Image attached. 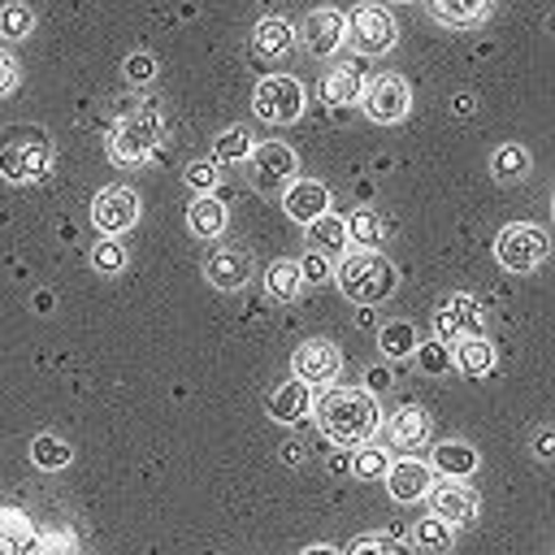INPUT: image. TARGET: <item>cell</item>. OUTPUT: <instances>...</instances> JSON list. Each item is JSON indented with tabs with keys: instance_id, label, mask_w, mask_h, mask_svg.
<instances>
[{
	"instance_id": "cell-1",
	"label": "cell",
	"mask_w": 555,
	"mask_h": 555,
	"mask_svg": "<svg viewBox=\"0 0 555 555\" xmlns=\"http://www.w3.org/2000/svg\"><path fill=\"white\" fill-rule=\"evenodd\" d=\"M317 425L338 447H364L382 425V408L360 386H334L317 399Z\"/></svg>"
},
{
	"instance_id": "cell-2",
	"label": "cell",
	"mask_w": 555,
	"mask_h": 555,
	"mask_svg": "<svg viewBox=\"0 0 555 555\" xmlns=\"http://www.w3.org/2000/svg\"><path fill=\"white\" fill-rule=\"evenodd\" d=\"M334 282H338V291H343L351 304L373 308V304L390 299V291L399 286V273H395V264H390L382 251L360 247V251H343Z\"/></svg>"
},
{
	"instance_id": "cell-3",
	"label": "cell",
	"mask_w": 555,
	"mask_h": 555,
	"mask_svg": "<svg viewBox=\"0 0 555 555\" xmlns=\"http://www.w3.org/2000/svg\"><path fill=\"white\" fill-rule=\"evenodd\" d=\"M52 169V134L43 126L17 121L0 134V178L4 182H39Z\"/></svg>"
},
{
	"instance_id": "cell-4",
	"label": "cell",
	"mask_w": 555,
	"mask_h": 555,
	"mask_svg": "<svg viewBox=\"0 0 555 555\" xmlns=\"http://www.w3.org/2000/svg\"><path fill=\"white\" fill-rule=\"evenodd\" d=\"M160 130H165V117H160V104H139V108H126L108 134V156L117 165H139L152 156V147L160 143Z\"/></svg>"
},
{
	"instance_id": "cell-5",
	"label": "cell",
	"mask_w": 555,
	"mask_h": 555,
	"mask_svg": "<svg viewBox=\"0 0 555 555\" xmlns=\"http://www.w3.org/2000/svg\"><path fill=\"white\" fill-rule=\"evenodd\" d=\"M546 251H551V238H546V230L533 225V221H512V225H503L499 238H494V260H499L507 273H529V269H538V264L546 260Z\"/></svg>"
},
{
	"instance_id": "cell-6",
	"label": "cell",
	"mask_w": 555,
	"mask_h": 555,
	"mask_svg": "<svg viewBox=\"0 0 555 555\" xmlns=\"http://www.w3.org/2000/svg\"><path fill=\"white\" fill-rule=\"evenodd\" d=\"M308 95H304V82L291 78V74H264L251 91V108L260 121L269 126H291L299 113H304Z\"/></svg>"
},
{
	"instance_id": "cell-7",
	"label": "cell",
	"mask_w": 555,
	"mask_h": 555,
	"mask_svg": "<svg viewBox=\"0 0 555 555\" xmlns=\"http://www.w3.org/2000/svg\"><path fill=\"white\" fill-rule=\"evenodd\" d=\"M360 104H364L369 121L390 126V121H403V117H408V108H412V87H408L399 74H377V78L364 82Z\"/></svg>"
},
{
	"instance_id": "cell-8",
	"label": "cell",
	"mask_w": 555,
	"mask_h": 555,
	"mask_svg": "<svg viewBox=\"0 0 555 555\" xmlns=\"http://www.w3.org/2000/svg\"><path fill=\"white\" fill-rule=\"evenodd\" d=\"M347 39L360 48V52H390L395 39H399V22L390 17V9L382 4H356L351 17H347Z\"/></svg>"
},
{
	"instance_id": "cell-9",
	"label": "cell",
	"mask_w": 555,
	"mask_h": 555,
	"mask_svg": "<svg viewBox=\"0 0 555 555\" xmlns=\"http://www.w3.org/2000/svg\"><path fill=\"white\" fill-rule=\"evenodd\" d=\"M434 334H438V343H460V338H473V334H486V312H481V304L473 299V295H451V299H442L438 304V312H434Z\"/></svg>"
},
{
	"instance_id": "cell-10",
	"label": "cell",
	"mask_w": 555,
	"mask_h": 555,
	"mask_svg": "<svg viewBox=\"0 0 555 555\" xmlns=\"http://www.w3.org/2000/svg\"><path fill=\"white\" fill-rule=\"evenodd\" d=\"M91 221L100 230V238H117L139 221V195L130 186H104L91 199Z\"/></svg>"
},
{
	"instance_id": "cell-11",
	"label": "cell",
	"mask_w": 555,
	"mask_h": 555,
	"mask_svg": "<svg viewBox=\"0 0 555 555\" xmlns=\"http://www.w3.org/2000/svg\"><path fill=\"white\" fill-rule=\"evenodd\" d=\"M251 182H256V191H264V195H273L278 186H286L291 178H295V152L286 147V143H278V139H269V143H260V147H251Z\"/></svg>"
},
{
	"instance_id": "cell-12",
	"label": "cell",
	"mask_w": 555,
	"mask_h": 555,
	"mask_svg": "<svg viewBox=\"0 0 555 555\" xmlns=\"http://www.w3.org/2000/svg\"><path fill=\"white\" fill-rule=\"evenodd\" d=\"M291 369H295V382H304V386H308V382L321 386V382H334V377H338L343 356H338V347H334L330 338H308V343L295 347Z\"/></svg>"
},
{
	"instance_id": "cell-13",
	"label": "cell",
	"mask_w": 555,
	"mask_h": 555,
	"mask_svg": "<svg viewBox=\"0 0 555 555\" xmlns=\"http://www.w3.org/2000/svg\"><path fill=\"white\" fill-rule=\"evenodd\" d=\"M429 507H434V516L438 520H447L451 529H460V525H473L477 520V494L464 486V481H438V486H429Z\"/></svg>"
},
{
	"instance_id": "cell-14",
	"label": "cell",
	"mask_w": 555,
	"mask_h": 555,
	"mask_svg": "<svg viewBox=\"0 0 555 555\" xmlns=\"http://www.w3.org/2000/svg\"><path fill=\"white\" fill-rule=\"evenodd\" d=\"M282 208H286L291 221L308 225V221H317L321 212H330V186L317 182V178H291L286 191H282Z\"/></svg>"
},
{
	"instance_id": "cell-15",
	"label": "cell",
	"mask_w": 555,
	"mask_h": 555,
	"mask_svg": "<svg viewBox=\"0 0 555 555\" xmlns=\"http://www.w3.org/2000/svg\"><path fill=\"white\" fill-rule=\"evenodd\" d=\"M204 278L217 286V291H238L247 286L251 278V251L247 247H212L208 260H204Z\"/></svg>"
},
{
	"instance_id": "cell-16",
	"label": "cell",
	"mask_w": 555,
	"mask_h": 555,
	"mask_svg": "<svg viewBox=\"0 0 555 555\" xmlns=\"http://www.w3.org/2000/svg\"><path fill=\"white\" fill-rule=\"evenodd\" d=\"M429 486H434V468L429 464H421L412 455L386 464V490H390L395 503H416V499L429 494Z\"/></svg>"
},
{
	"instance_id": "cell-17",
	"label": "cell",
	"mask_w": 555,
	"mask_h": 555,
	"mask_svg": "<svg viewBox=\"0 0 555 555\" xmlns=\"http://www.w3.org/2000/svg\"><path fill=\"white\" fill-rule=\"evenodd\" d=\"M347 39V17L338 9H312L304 22V48L312 56H334Z\"/></svg>"
},
{
	"instance_id": "cell-18",
	"label": "cell",
	"mask_w": 555,
	"mask_h": 555,
	"mask_svg": "<svg viewBox=\"0 0 555 555\" xmlns=\"http://www.w3.org/2000/svg\"><path fill=\"white\" fill-rule=\"evenodd\" d=\"M425 4H429V17L451 30H473L494 13V0H425Z\"/></svg>"
},
{
	"instance_id": "cell-19",
	"label": "cell",
	"mask_w": 555,
	"mask_h": 555,
	"mask_svg": "<svg viewBox=\"0 0 555 555\" xmlns=\"http://www.w3.org/2000/svg\"><path fill=\"white\" fill-rule=\"evenodd\" d=\"M360 91H364V65L360 61H338L321 78V100L325 104H360Z\"/></svg>"
},
{
	"instance_id": "cell-20",
	"label": "cell",
	"mask_w": 555,
	"mask_h": 555,
	"mask_svg": "<svg viewBox=\"0 0 555 555\" xmlns=\"http://www.w3.org/2000/svg\"><path fill=\"white\" fill-rule=\"evenodd\" d=\"M425 438H429V416H425L421 408H412V403H403V408L386 421V442H390L395 451H416V447H425Z\"/></svg>"
},
{
	"instance_id": "cell-21",
	"label": "cell",
	"mask_w": 555,
	"mask_h": 555,
	"mask_svg": "<svg viewBox=\"0 0 555 555\" xmlns=\"http://www.w3.org/2000/svg\"><path fill=\"white\" fill-rule=\"evenodd\" d=\"M295 48V26L286 22V17H264V22H256V30H251V52L260 56V61H278V56H286Z\"/></svg>"
},
{
	"instance_id": "cell-22",
	"label": "cell",
	"mask_w": 555,
	"mask_h": 555,
	"mask_svg": "<svg viewBox=\"0 0 555 555\" xmlns=\"http://www.w3.org/2000/svg\"><path fill=\"white\" fill-rule=\"evenodd\" d=\"M308 408H312V390H308L304 382H282V386L269 395V416H273L278 425H295V421H304Z\"/></svg>"
},
{
	"instance_id": "cell-23",
	"label": "cell",
	"mask_w": 555,
	"mask_h": 555,
	"mask_svg": "<svg viewBox=\"0 0 555 555\" xmlns=\"http://www.w3.org/2000/svg\"><path fill=\"white\" fill-rule=\"evenodd\" d=\"M225 221H230V212H225V204L217 195H195L191 208H186V230L195 238H217L225 230Z\"/></svg>"
},
{
	"instance_id": "cell-24",
	"label": "cell",
	"mask_w": 555,
	"mask_h": 555,
	"mask_svg": "<svg viewBox=\"0 0 555 555\" xmlns=\"http://www.w3.org/2000/svg\"><path fill=\"white\" fill-rule=\"evenodd\" d=\"M451 364L464 373V377H486L494 369V347L486 334H473V338H460L455 351H451Z\"/></svg>"
},
{
	"instance_id": "cell-25",
	"label": "cell",
	"mask_w": 555,
	"mask_h": 555,
	"mask_svg": "<svg viewBox=\"0 0 555 555\" xmlns=\"http://www.w3.org/2000/svg\"><path fill=\"white\" fill-rule=\"evenodd\" d=\"M434 468L447 473V481H464V477L477 473V451L460 438H447V442L434 447Z\"/></svg>"
},
{
	"instance_id": "cell-26",
	"label": "cell",
	"mask_w": 555,
	"mask_h": 555,
	"mask_svg": "<svg viewBox=\"0 0 555 555\" xmlns=\"http://www.w3.org/2000/svg\"><path fill=\"white\" fill-rule=\"evenodd\" d=\"M308 243H312V251L317 256H343L347 251V225H343V217H334V212H321L317 221H308Z\"/></svg>"
},
{
	"instance_id": "cell-27",
	"label": "cell",
	"mask_w": 555,
	"mask_h": 555,
	"mask_svg": "<svg viewBox=\"0 0 555 555\" xmlns=\"http://www.w3.org/2000/svg\"><path fill=\"white\" fill-rule=\"evenodd\" d=\"M251 147H256V143H251V130H247V126H225V130L212 139V156H208V160H212L217 169H221V165H243V160L251 156Z\"/></svg>"
},
{
	"instance_id": "cell-28",
	"label": "cell",
	"mask_w": 555,
	"mask_h": 555,
	"mask_svg": "<svg viewBox=\"0 0 555 555\" xmlns=\"http://www.w3.org/2000/svg\"><path fill=\"white\" fill-rule=\"evenodd\" d=\"M264 291H269V299L291 304V299L304 291V273H299V264H295V260H273V264L264 269Z\"/></svg>"
},
{
	"instance_id": "cell-29",
	"label": "cell",
	"mask_w": 555,
	"mask_h": 555,
	"mask_svg": "<svg viewBox=\"0 0 555 555\" xmlns=\"http://www.w3.org/2000/svg\"><path fill=\"white\" fill-rule=\"evenodd\" d=\"M490 173H494L499 182H516V178H525V173H529V152H525L520 143H503V147H494V156H490Z\"/></svg>"
},
{
	"instance_id": "cell-30",
	"label": "cell",
	"mask_w": 555,
	"mask_h": 555,
	"mask_svg": "<svg viewBox=\"0 0 555 555\" xmlns=\"http://www.w3.org/2000/svg\"><path fill=\"white\" fill-rule=\"evenodd\" d=\"M30 460H35L39 468L56 473V468H65V464L74 460V451H69V442L56 438V434H35V442H30Z\"/></svg>"
},
{
	"instance_id": "cell-31",
	"label": "cell",
	"mask_w": 555,
	"mask_h": 555,
	"mask_svg": "<svg viewBox=\"0 0 555 555\" xmlns=\"http://www.w3.org/2000/svg\"><path fill=\"white\" fill-rule=\"evenodd\" d=\"M377 343H382V351L390 356V360H399V356H408V351H416V325H408V321H386L382 330H377Z\"/></svg>"
},
{
	"instance_id": "cell-32",
	"label": "cell",
	"mask_w": 555,
	"mask_h": 555,
	"mask_svg": "<svg viewBox=\"0 0 555 555\" xmlns=\"http://www.w3.org/2000/svg\"><path fill=\"white\" fill-rule=\"evenodd\" d=\"M35 30V9L26 0L0 4V39H26Z\"/></svg>"
},
{
	"instance_id": "cell-33",
	"label": "cell",
	"mask_w": 555,
	"mask_h": 555,
	"mask_svg": "<svg viewBox=\"0 0 555 555\" xmlns=\"http://www.w3.org/2000/svg\"><path fill=\"white\" fill-rule=\"evenodd\" d=\"M451 542H455V529H451L447 520H438V516H425V520L416 525V546H421V551H429V555H442V551H451Z\"/></svg>"
},
{
	"instance_id": "cell-34",
	"label": "cell",
	"mask_w": 555,
	"mask_h": 555,
	"mask_svg": "<svg viewBox=\"0 0 555 555\" xmlns=\"http://www.w3.org/2000/svg\"><path fill=\"white\" fill-rule=\"evenodd\" d=\"M343 225H347V238H351V243H360V247L382 243V221H377V212H369V208H356Z\"/></svg>"
},
{
	"instance_id": "cell-35",
	"label": "cell",
	"mask_w": 555,
	"mask_h": 555,
	"mask_svg": "<svg viewBox=\"0 0 555 555\" xmlns=\"http://www.w3.org/2000/svg\"><path fill=\"white\" fill-rule=\"evenodd\" d=\"M91 269L104 273V278L121 273V269H126V247H121L117 238H100V243L91 247Z\"/></svg>"
},
{
	"instance_id": "cell-36",
	"label": "cell",
	"mask_w": 555,
	"mask_h": 555,
	"mask_svg": "<svg viewBox=\"0 0 555 555\" xmlns=\"http://www.w3.org/2000/svg\"><path fill=\"white\" fill-rule=\"evenodd\" d=\"M386 464H390V455H386L382 447H369V442L351 455V473H356L360 481H377V477H386Z\"/></svg>"
},
{
	"instance_id": "cell-37",
	"label": "cell",
	"mask_w": 555,
	"mask_h": 555,
	"mask_svg": "<svg viewBox=\"0 0 555 555\" xmlns=\"http://www.w3.org/2000/svg\"><path fill=\"white\" fill-rule=\"evenodd\" d=\"M416 364H421L429 377H442V373H451V347L438 343V338L416 343Z\"/></svg>"
},
{
	"instance_id": "cell-38",
	"label": "cell",
	"mask_w": 555,
	"mask_h": 555,
	"mask_svg": "<svg viewBox=\"0 0 555 555\" xmlns=\"http://www.w3.org/2000/svg\"><path fill=\"white\" fill-rule=\"evenodd\" d=\"M217 178H221V173H217V165H212V160H191V165H186V182H191L199 195H212Z\"/></svg>"
},
{
	"instance_id": "cell-39",
	"label": "cell",
	"mask_w": 555,
	"mask_h": 555,
	"mask_svg": "<svg viewBox=\"0 0 555 555\" xmlns=\"http://www.w3.org/2000/svg\"><path fill=\"white\" fill-rule=\"evenodd\" d=\"M126 78L130 82H152L156 78V56L152 52H130L126 56Z\"/></svg>"
},
{
	"instance_id": "cell-40",
	"label": "cell",
	"mask_w": 555,
	"mask_h": 555,
	"mask_svg": "<svg viewBox=\"0 0 555 555\" xmlns=\"http://www.w3.org/2000/svg\"><path fill=\"white\" fill-rule=\"evenodd\" d=\"M295 264H299L304 282H308V278H312V282H325V278H330V260H325V256H317V251H308V256H304V260H295Z\"/></svg>"
},
{
	"instance_id": "cell-41",
	"label": "cell",
	"mask_w": 555,
	"mask_h": 555,
	"mask_svg": "<svg viewBox=\"0 0 555 555\" xmlns=\"http://www.w3.org/2000/svg\"><path fill=\"white\" fill-rule=\"evenodd\" d=\"M351 555H408V551L395 546V542H382V538H360V542L351 546Z\"/></svg>"
},
{
	"instance_id": "cell-42",
	"label": "cell",
	"mask_w": 555,
	"mask_h": 555,
	"mask_svg": "<svg viewBox=\"0 0 555 555\" xmlns=\"http://www.w3.org/2000/svg\"><path fill=\"white\" fill-rule=\"evenodd\" d=\"M17 87V56L9 48H0V95H9Z\"/></svg>"
},
{
	"instance_id": "cell-43",
	"label": "cell",
	"mask_w": 555,
	"mask_h": 555,
	"mask_svg": "<svg viewBox=\"0 0 555 555\" xmlns=\"http://www.w3.org/2000/svg\"><path fill=\"white\" fill-rule=\"evenodd\" d=\"M364 382H369V395H373V390H386V386H390V369H369Z\"/></svg>"
},
{
	"instance_id": "cell-44",
	"label": "cell",
	"mask_w": 555,
	"mask_h": 555,
	"mask_svg": "<svg viewBox=\"0 0 555 555\" xmlns=\"http://www.w3.org/2000/svg\"><path fill=\"white\" fill-rule=\"evenodd\" d=\"M551 455H555V438L542 429V434H538V460H551Z\"/></svg>"
},
{
	"instance_id": "cell-45",
	"label": "cell",
	"mask_w": 555,
	"mask_h": 555,
	"mask_svg": "<svg viewBox=\"0 0 555 555\" xmlns=\"http://www.w3.org/2000/svg\"><path fill=\"white\" fill-rule=\"evenodd\" d=\"M299 555H343V551H334V546H325V542H317V546H304Z\"/></svg>"
}]
</instances>
